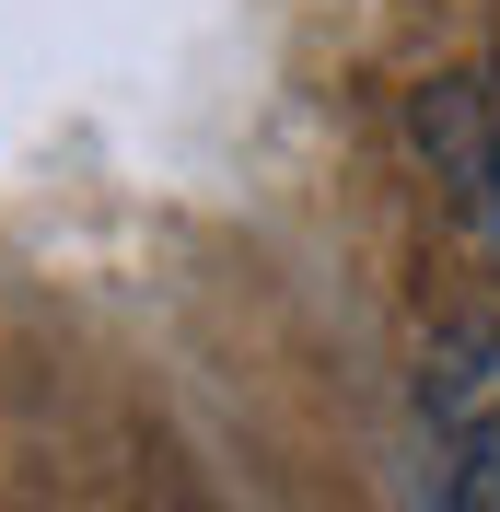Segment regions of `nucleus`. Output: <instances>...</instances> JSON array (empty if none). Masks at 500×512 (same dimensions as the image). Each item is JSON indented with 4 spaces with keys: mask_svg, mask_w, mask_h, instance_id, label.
I'll use <instances>...</instances> for the list:
<instances>
[{
    "mask_svg": "<svg viewBox=\"0 0 500 512\" xmlns=\"http://www.w3.org/2000/svg\"><path fill=\"white\" fill-rule=\"evenodd\" d=\"M419 431H431V501L500 512V326H442L419 361Z\"/></svg>",
    "mask_w": 500,
    "mask_h": 512,
    "instance_id": "1",
    "label": "nucleus"
},
{
    "mask_svg": "<svg viewBox=\"0 0 500 512\" xmlns=\"http://www.w3.org/2000/svg\"><path fill=\"white\" fill-rule=\"evenodd\" d=\"M419 140H431L442 175H454V210L500 245V70L489 82H442V94L419 105Z\"/></svg>",
    "mask_w": 500,
    "mask_h": 512,
    "instance_id": "2",
    "label": "nucleus"
}]
</instances>
